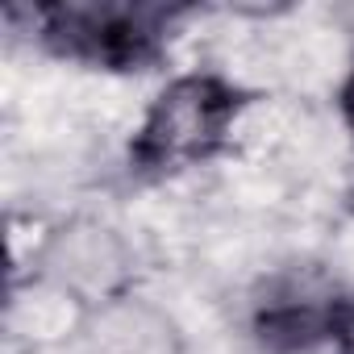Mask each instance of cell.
I'll list each match as a JSON object with an SVG mask.
<instances>
[{
    "mask_svg": "<svg viewBox=\"0 0 354 354\" xmlns=\"http://www.w3.org/2000/svg\"><path fill=\"white\" fill-rule=\"evenodd\" d=\"M38 42L84 67L146 71L167 55L171 30L188 9L162 0H55L26 9Z\"/></svg>",
    "mask_w": 354,
    "mask_h": 354,
    "instance_id": "1",
    "label": "cell"
},
{
    "mask_svg": "<svg viewBox=\"0 0 354 354\" xmlns=\"http://www.w3.org/2000/svg\"><path fill=\"white\" fill-rule=\"evenodd\" d=\"M246 104L250 92L221 75H184L167 84L129 142V167L138 175H175L209 162L225 150Z\"/></svg>",
    "mask_w": 354,
    "mask_h": 354,
    "instance_id": "2",
    "label": "cell"
},
{
    "mask_svg": "<svg viewBox=\"0 0 354 354\" xmlns=\"http://www.w3.org/2000/svg\"><path fill=\"white\" fill-rule=\"evenodd\" d=\"M325 337L337 354H354V296H337L325 304Z\"/></svg>",
    "mask_w": 354,
    "mask_h": 354,
    "instance_id": "3",
    "label": "cell"
},
{
    "mask_svg": "<svg viewBox=\"0 0 354 354\" xmlns=\"http://www.w3.org/2000/svg\"><path fill=\"white\" fill-rule=\"evenodd\" d=\"M337 104H342V121H346V129L354 133V71H350V80L342 84V92H337Z\"/></svg>",
    "mask_w": 354,
    "mask_h": 354,
    "instance_id": "4",
    "label": "cell"
}]
</instances>
